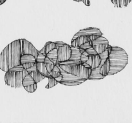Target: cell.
<instances>
[{
  "label": "cell",
  "mask_w": 132,
  "mask_h": 123,
  "mask_svg": "<svg viewBox=\"0 0 132 123\" xmlns=\"http://www.w3.org/2000/svg\"><path fill=\"white\" fill-rule=\"evenodd\" d=\"M22 39L9 43L0 54V69L6 72L10 68L21 64Z\"/></svg>",
  "instance_id": "cell-1"
},
{
  "label": "cell",
  "mask_w": 132,
  "mask_h": 123,
  "mask_svg": "<svg viewBox=\"0 0 132 123\" xmlns=\"http://www.w3.org/2000/svg\"><path fill=\"white\" fill-rule=\"evenodd\" d=\"M108 48L110 63V70L108 76H112L122 71L126 67L128 63V55L123 48L119 46L109 45Z\"/></svg>",
  "instance_id": "cell-2"
},
{
  "label": "cell",
  "mask_w": 132,
  "mask_h": 123,
  "mask_svg": "<svg viewBox=\"0 0 132 123\" xmlns=\"http://www.w3.org/2000/svg\"><path fill=\"white\" fill-rule=\"evenodd\" d=\"M28 73V72L25 69L20 72L9 70L5 72L4 81H5V84L10 87L14 88H21L23 86L22 81H23V78Z\"/></svg>",
  "instance_id": "cell-3"
},
{
  "label": "cell",
  "mask_w": 132,
  "mask_h": 123,
  "mask_svg": "<svg viewBox=\"0 0 132 123\" xmlns=\"http://www.w3.org/2000/svg\"><path fill=\"white\" fill-rule=\"evenodd\" d=\"M60 68L66 72L76 77H81V78L86 79L88 80L92 73V69L85 67L82 63L81 64H59Z\"/></svg>",
  "instance_id": "cell-4"
},
{
  "label": "cell",
  "mask_w": 132,
  "mask_h": 123,
  "mask_svg": "<svg viewBox=\"0 0 132 123\" xmlns=\"http://www.w3.org/2000/svg\"><path fill=\"white\" fill-rule=\"evenodd\" d=\"M60 71L61 73L63 76V79L59 83L61 85H66V86H77V85L85 83L87 80L86 79L76 77L70 73H67L65 71L63 70L61 68H60Z\"/></svg>",
  "instance_id": "cell-5"
},
{
  "label": "cell",
  "mask_w": 132,
  "mask_h": 123,
  "mask_svg": "<svg viewBox=\"0 0 132 123\" xmlns=\"http://www.w3.org/2000/svg\"><path fill=\"white\" fill-rule=\"evenodd\" d=\"M57 48V63H59L61 62L67 61L70 59L72 55V48L71 45L68 44H64L62 46H59Z\"/></svg>",
  "instance_id": "cell-6"
},
{
  "label": "cell",
  "mask_w": 132,
  "mask_h": 123,
  "mask_svg": "<svg viewBox=\"0 0 132 123\" xmlns=\"http://www.w3.org/2000/svg\"><path fill=\"white\" fill-rule=\"evenodd\" d=\"M92 47L98 54H100L105 51L109 46V41L103 36H99L96 39L92 41Z\"/></svg>",
  "instance_id": "cell-7"
},
{
  "label": "cell",
  "mask_w": 132,
  "mask_h": 123,
  "mask_svg": "<svg viewBox=\"0 0 132 123\" xmlns=\"http://www.w3.org/2000/svg\"><path fill=\"white\" fill-rule=\"evenodd\" d=\"M38 54L39 50H37L30 41L25 39H22L21 55L24 54H31L36 58Z\"/></svg>",
  "instance_id": "cell-8"
},
{
  "label": "cell",
  "mask_w": 132,
  "mask_h": 123,
  "mask_svg": "<svg viewBox=\"0 0 132 123\" xmlns=\"http://www.w3.org/2000/svg\"><path fill=\"white\" fill-rule=\"evenodd\" d=\"M91 35H97V36H103V33L101 31L97 28H94V27H88V28H85V29L80 30L79 32H77L76 34L73 36V38L74 39L79 36H89Z\"/></svg>",
  "instance_id": "cell-9"
},
{
  "label": "cell",
  "mask_w": 132,
  "mask_h": 123,
  "mask_svg": "<svg viewBox=\"0 0 132 123\" xmlns=\"http://www.w3.org/2000/svg\"><path fill=\"white\" fill-rule=\"evenodd\" d=\"M101 62V59L99 54H95V55H90L88 56V59L86 62L88 64L92 70L95 69L99 67Z\"/></svg>",
  "instance_id": "cell-10"
},
{
  "label": "cell",
  "mask_w": 132,
  "mask_h": 123,
  "mask_svg": "<svg viewBox=\"0 0 132 123\" xmlns=\"http://www.w3.org/2000/svg\"><path fill=\"white\" fill-rule=\"evenodd\" d=\"M91 40L88 37V36H79L74 39H72L71 41V46L76 48H79L82 44L86 42L90 41Z\"/></svg>",
  "instance_id": "cell-11"
},
{
  "label": "cell",
  "mask_w": 132,
  "mask_h": 123,
  "mask_svg": "<svg viewBox=\"0 0 132 123\" xmlns=\"http://www.w3.org/2000/svg\"><path fill=\"white\" fill-rule=\"evenodd\" d=\"M101 67V64H100L99 67H97V68L92 70V73L90 74V77L88 79V80H99L103 79L105 77L100 73Z\"/></svg>",
  "instance_id": "cell-12"
},
{
  "label": "cell",
  "mask_w": 132,
  "mask_h": 123,
  "mask_svg": "<svg viewBox=\"0 0 132 123\" xmlns=\"http://www.w3.org/2000/svg\"><path fill=\"white\" fill-rule=\"evenodd\" d=\"M100 68V73L104 77H106L108 75V73L110 70V63L109 59H107L103 64Z\"/></svg>",
  "instance_id": "cell-13"
},
{
  "label": "cell",
  "mask_w": 132,
  "mask_h": 123,
  "mask_svg": "<svg viewBox=\"0 0 132 123\" xmlns=\"http://www.w3.org/2000/svg\"><path fill=\"white\" fill-rule=\"evenodd\" d=\"M36 67H37V70L39 72L45 76V77H50V73L48 72L47 69H46L45 64L44 63H36Z\"/></svg>",
  "instance_id": "cell-14"
},
{
  "label": "cell",
  "mask_w": 132,
  "mask_h": 123,
  "mask_svg": "<svg viewBox=\"0 0 132 123\" xmlns=\"http://www.w3.org/2000/svg\"><path fill=\"white\" fill-rule=\"evenodd\" d=\"M21 64L27 63H35L36 62V58L31 54H24L21 56Z\"/></svg>",
  "instance_id": "cell-15"
},
{
  "label": "cell",
  "mask_w": 132,
  "mask_h": 123,
  "mask_svg": "<svg viewBox=\"0 0 132 123\" xmlns=\"http://www.w3.org/2000/svg\"><path fill=\"white\" fill-rule=\"evenodd\" d=\"M116 7L123 8L127 6L132 0H110Z\"/></svg>",
  "instance_id": "cell-16"
},
{
  "label": "cell",
  "mask_w": 132,
  "mask_h": 123,
  "mask_svg": "<svg viewBox=\"0 0 132 123\" xmlns=\"http://www.w3.org/2000/svg\"><path fill=\"white\" fill-rule=\"evenodd\" d=\"M28 73L30 75L31 77H32V79H33L34 81H35L36 83H38L39 82H40V81L43 80L45 78H46V77L45 76L41 74L38 71H34V72H30Z\"/></svg>",
  "instance_id": "cell-17"
},
{
  "label": "cell",
  "mask_w": 132,
  "mask_h": 123,
  "mask_svg": "<svg viewBox=\"0 0 132 123\" xmlns=\"http://www.w3.org/2000/svg\"><path fill=\"white\" fill-rule=\"evenodd\" d=\"M46 56L48 57L49 59H51L53 61V63L56 64L57 59V48H55L53 50H52L48 54H46Z\"/></svg>",
  "instance_id": "cell-18"
},
{
  "label": "cell",
  "mask_w": 132,
  "mask_h": 123,
  "mask_svg": "<svg viewBox=\"0 0 132 123\" xmlns=\"http://www.w3.org/2000/svg\"><path fill=\"white\" fill-rule=\"evenodd\" d=\"M50 75L51 77H54V78H56L58 76H59L61 75V71H60V68H59V63H56V64H55V66L53 68L52 70L50 72Z\"/></svg>",
  "instance_id": "cell-19"
},
{
  "label": "cell",
  "mask_w": 132,
  "mask_h": 123,
  "mask_svg": "<svg viewBox=\"0 0 132 123\" xmlns=\"http://www.w3.org/2000/svg\"><path fill=\"white\" fill-rule=\"evenodd\" d=\"M34 83H35V81H34V79H32V77H31V76L29 73H28V74L23 78V81H22V85H23V87L26 86H28V85H33V84Z\"/></svg>",
  "instance_id": "cell-20"
},
{
  "label": "cell",
  "mask_w": 132,
  "mask_h": 123,
  "mask_svg": "<svg viewBox=\"0 0 132 123\" xmlns=\"http://www.w3.org/2000/svg\"><path fill=\"white\" fill-rule=\"evenodd\" d=\"M44 49H45V53L46 54L49 52L50 51H51L52 50H53L54 48H56V45H55V43L54 42H52V41H48V42L46 43L45 44V45L44 46Z\"/></svg>",
  "instance_id": "cell-21"
},
{
  "label": "cell",
  "mask_w": 132,
  "mask_h": 123,
  "mask_svg": "<svg viewBox=\"0 0 132 123\" xmlns=\"http://www.w3.org/2000/svg\"><path fill=\"white\" fill-rule=\"evenodd\" d=\"M47 78L48 79V85L45 86V88H51L54 87V86H55V85H57L59 83L55 79V78L51 77V76L47 77Z\"/></svg>",
  "instance_id": "cell-22"
},
{
  "label": "cell",
  "mask_w": 132,
  "mask_h": 123,
  "mask_svg": "<svg viewBox=\"0 0 132 123\" xmlns=\"http://www.w3.org/2000/svg\"><path fill=\"white\" fill-rule=\"evenodd\" d=\"M37 83H34L33 85H28V86H24V88L26 91H27L29 93H34L35 92L36 90H37Z\"/></svg>",
  "instance_id": "cell-23"
},
{
  "label": "cell",
  "mask_w": 132,
  "mask_h": 123,
  "mask_svg": "<svg viewBox=\"0 0 132 123\" xmlns=\"http://www.w3.org/2000/svg\"><path fill=\"white\" fill-rule=\"evenodd\" d=\"M45 58H46V55L39 52L38 55L36 58V63H44Z\"/></svg>",
  "instance_id": "cell-24"
},
{
  "label": "cell",
  "mask_w": 132,
  "mask_h": 123,
  "mask_svg": "<svg viewBox=\"0 0 132 123\" xmlns=\"http://www.w3.org/2000/svg\"><path fill=\"white\" fill-rule=\"evenodd\" d=\"M88 56L89 55L85 51H84L82 53L81 56V63H86L87 61V60L88 59Z\"/></svg>",
  "instance_id": "cell-25"
},
{
  "label": "cell",
  "mask_w": 132,
  "mask_h": 123,
  "mask_svg": "<svg viewBox=\"0 0 132 123\" xmlns=\"http://www.w3.org/2000/svg\"><path fill=\"white\" fill-rule=\"evenodd\" d=\"M91 46H92V41H88V42H86L85 43L82 44L79 48L81 49H82V50H86V49L89 48L90 47H91Z\"/></svg>",
  "instance_id": "cell-26"
},
{
  "label": "cell",
  "mask_w": 132,
  "mask_h": 123,
  "mask_svg": "<svg viewBox=\"0 0 132 123\" xmlns=\"http://www.w3.org/2000/svg\"><path fill=\"white\" fill-rule=\"evenodd\" d=\"M85 51L89 55H95V54H97V53L96 52V51L94 50V48L92 47V46L90 47L89 48L86 49V50H85Z\"/></svg>",
  "instance_id": "cell-27"
},
{
  "label": "cell",
  "mask_w": 132,
  "mask_h": 123,
  "mask_svg": "<svg viewBox=\"0 0 132 123\" xmlns=\"http://www.w3.org/2000/svg\"><path fill=\"white\" fill-rule=\"evenodd\" d=\"M45 67H46V69H47L48 72L50 73V72L52 70L53 68H54V67L55 66V64H54V63H45Z\"/></svg>",
  "instance_id": "cell-28"
},
{
  "label": "cell",
  "mask_w": 132,
  "mask_h": 123,
  "mask_svg": "<svg viewBox=\"0 0 132 123\" xmlns=\"http://www.w3.org/2000/svg\"><path fill=\"white\" fill-rule=\"evenodd\" d=\"M10 70H14V71H17V72H20V71H23V70H24V68H23V65H22V64H19V65L15 66V67L10 68Z\"/></svg>",
  "instance_id": "cell-29"
},
{
  "label": "cell",
  "mask_w": 132,
  "mask_h": 123,
  "mask_svg": "<svg viewBox=\"0 0 132 123\" xmlns=\"http://www.w3.org/2000/svg\"><path fill=\"white\" fill-rule=\"evenodd\" d=\"M34 64H36V63H23V64H22V65H23V67L24 69L27 70V69H28V68H29L30 67H32V66H33Z\"/></svg>",
  "instance_id": "cell-30"
},
{
  "label": "cell",
  "mask_w": 132,
  "mask_h": 123,
  "mask_svg": "<svg viewBox=\"0 0 132 123\" xmlns=\"http://www.w3.org/2000/svg\"><path fill=\"white\" fill-rule=\"evenodd\" d=\"M27 71L28 72V73H30V72H34V71H37V67H36V63L34 64L32 67H30L29 68L27 69Z\"/></svg>",
  "instance_id": "cell-31"
},
{
  "label": "cell",
  "mask_w": 132,
  "mask_h": 123,
  "mask_svg": "<svg viewBox=\"0 0 132 123\" xmlns=\"http://www.w3.org/2000/svg\"><path fill=\"white\" fill-rule=\"evenodd\" d=\"M99 37V36H97V35H91V36H89L88 37L90 38V39L92 41H94V40L96 39L97 38Z\"/></svg>",
  "instance_id": "cell-32"
},
{
  "label": "cell",
  "mask_w": 132,
  "mask_h": 123,
  "mask_svg": "<svg viewBox=\"0 0 132 123\" xmlns=\"http://www.w3.org/2000/svg\"><path fill=\"white\" fill-rule=\"evenodd\" d=\"M54 43H55V45H56V48L59 47V46H62V45H64V44H66L65 43L62 42V41H56V42H54Z\"/></svg>",
  "instance_id": "cell-33"
},
{
  "label": "cell",
  "mask_w": 132,
  "mask_h": 123,
  "mask_svg": "<svg viewBox=\"0 0 132 123\" xmlns=\"http://www.w3.org/2000/svg\"><path fill=\"white\" fill-rule=\"evenodd\" d=\"M44 63H54L51 59H49V58L46 56V58H45V61H44ZM54 64H55V63H54Z\"/></svg>",
  "instance_id": "cell-34"
},
{
  "label": "cell",
  "mask_w": 132,
  "mask_h": 123,
  "mask_svg": "<svg viewBox=\"0 0 132 123\" xmlns=\"http://www.w3.org/2000/svg\"><path fill=\"white\" fill-rule=\"evenodd\" d=\"M81 1L86 6H90V1L89 0H81Z\"/></svg>",
  "instance_id": "cell-35"
},
{
  "label": "cell",
  "mask_w": 132,
  "mask_h": 123,
  "mask_svg": "<svg viewBox=\"0 0 132 123\" xmlns=\"http://www.w3.org/2000/svg\"><path fill=\"white\" fill-rule=\"evenodd\" d=\"M55 79L57 81L58 83H60L61 81H62V79H63V76H62V74L61 73V75L59 76H58L57 77H56V78H55Z\"/></svg>",
  "instance_id": "cell-36"
},
{
  "label": "cell",
  "mask_w": 132,
  "mask_h": 123,
  "mask_svg": "<svg viewBox=\"0 0 132 123\" xmlns=\"http://www.w3.org/2000/svg\"><path fill=\"white\" fill-rule=\"evenodd\" d=\"M39 52H41V53H42L43 54H44V55H46V53H45V49H44V48H43L42 49H41V50H39Z\"/></svg>",
  "instance_id": "cell-37"
},
{
  "label": "cell",
  "mask_w": 132,
  "mask_h": 123,
  "mask_svg": "<svg viewBox=\"0 0 132 123\" xmlns=\"http://www.w3.org/2000/svg\"><path fill=\"white\" fill-rule=\"evenodd\" d=\"M6 1V0H0V5H1L2 4H3Z\"/></svg>",
  "instance_id": "cell-38"
},
{
  "label": "cell",
  "mask_w": 132,
  "mask_h": 123,
  "mask_svg": "<svg viewBox=\"0 0 132 123\" xmlns=\"http://www.w3.org/2000/svg\"><path fill=\"white\" fill-rule=\"evenodd\" d=\"M73 1H76V2H81V0H73Z\"/></svg>",
  "instance_id": "cell-39"
}]
</instances>
